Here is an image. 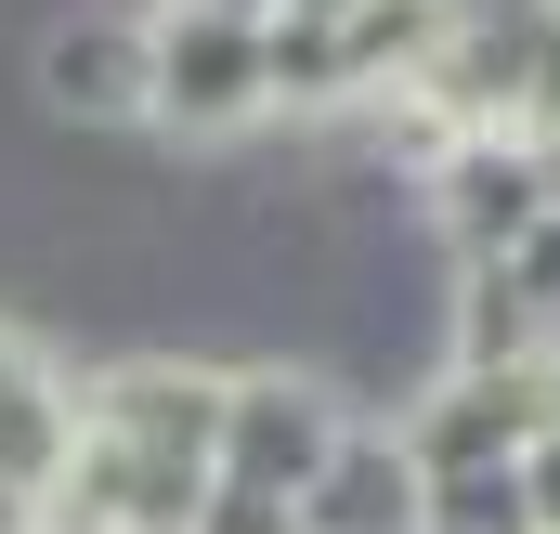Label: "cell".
<instances>
[{
  "label": "cell",
  "mask_w": 560,
  "mask_h": 534,
  "mask_svg": "<svg viewBox=\"0 0 560 534\" xmlns=\"http://www.w3.org/2000/svg\"><path fill=\"white\" fill-rule=\"evenodd\" d=\"M339 430H352V404L326 392V379H300V365H248V379L222 392V456H209V483H248V496H287V509H300Z\"/></svg>",
  "instance_id": "obj_1"
},
{
  "label": "cell",
  "mask_w": 560,
  "mask_h": 534,
  "mask_svg": "<svg viewBox=\"0 0 560 534\" xmlns=\"http://www.w3.org/2000/svg\"><path fill=\"white\" fill-rule=\"evenodd\" d=\"M39 105L66 131H143V13H66L39 39Z\"/></svg>",
  "instance_id": "obj_2"
}]
</instances>
